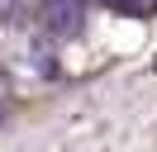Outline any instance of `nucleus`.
<instances>
[{
	"instance_id": "obj_1",
	"label": "nucleus",
	"mask_w": 157,
	"mask_h": 152,
	"mask_svg": "<svg viewBox=\"0 0 157 152\" xmlns=\"http://www.w3.org/2000/svg\"><path fill=\"white\" fill-rule=\"evenodd\" d=\"M38 19H43V28H52V33H76L81 28L76 0H38Z\"/></svg>"
},
{
	"instance_id": "obj_2",
	"label": "nucleus",
	"mask_w": 157,
	"mask_h": 152,
	"mask_svg": "<svg viewBox=\"0 0 157 152\" xmlns=\"http://www.w3.org/2000/svg\"><path fill=\"white\" fill-rule=\"evenodd\" d=\"M105 5H114V10H124V14H143V10H152L157 0H105Z\"/></svg>"
},
{
	"instance_id": "obj_3",
	"label": "nucleus",
	"mask_w": 157,
	"mask_h": 152,
	"mask_svg": "<svg viewBox=\"0 0 157 152\" xmlns=\"http://www.w3.org/2000/svg\"><path fill=\"white\" fill-rule=\"evenodd\" d=\"M5 114H10V76L0 66V124H5Z\"/></svg>"
}]
</instances>
